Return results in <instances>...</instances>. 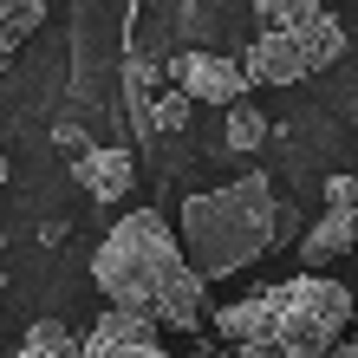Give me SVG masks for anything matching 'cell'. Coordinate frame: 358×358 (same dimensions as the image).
I'll list each match as a JSON object with an SVG mask.
<instances>
[{
  "mask_svg": "<svg viewBox=\"0 0 358 358\" xmlns=\"http://www.w3.org/2000/svg\"><path fill=\"white\" fill-rule=\"evenodd\" d=\"M0 182H7V157H0Z\"/></svg>",
  "mask_w": 358,
  "mask_h": 358,
  "instance_id": "d6986e66",
  "label": "cell"
},
{
  "mask_svg": "<svg viewBox=\"0 0 358 358\" xmlns=\"http://www.w3.org/2000/svg\"><path fill=\"white\" fill-rule=\"evenodd\" d=\"M241 358H287V352L273 345V339H255V345H241Z\"/></svg>",
  "mask_w": 358,
  "mask_h": 358,
  "instance_id": "e0dca14e",
  "label": "cell"
},
{
  "mask_svg": "<svg viewBox=\"0 0 358 358\" xmlns=\"http://www.w3.org/2000/svg\"><path fill=\"white\" fill-rule=\"evenodd\" d=\"M92 280L104 287V300L117 313H143L157 326L202 332V293L208 280L182 255V235L157 208H131L92 255Z\"/></svg>",
  "mask_w": 358,
  "mask_h": 358,
  "instance_id": "6da1fadb",
  "label": "cell"
},
{
  "mask_svg": "<svg viewBox=\"0 0 358 358\" xmlns=\"http://www.w3.org/2000/svg\"><path fill=\"white\" fill-rule=\"evenodd\" d=\"M59 150H66V157H72V163H85V157H92V150H98V143H92V137H85V131H78V124H59Z\"/></svg>",
  "mask_w": 358,
  "mask_h": 358,
  "instance_id": "2e32d148",
  "label": "cell"
},
{
  "mask_svg": "<svg viewBox=\"0 0 358 358\" xmlns=\"http://www.w3.org/2000/svg\"><path fill=\"white\" fill-rule=\"evenodd\" d=\"M39 27H46V7H39V0H0V66H7L13 46L27 33H39Z\"/></svg>",
  "mask_w": 358,
  "mask_h": 358,
  "instance_id": "7c38bea8",
  "label": "cell"
},
{
  "mask_svg": "<svg viewBox=\"0 0 358 358\" xmlns=\"http://www.w3.org/2000/svg\"><path fill=\"white\" fill-rule=\"evenodd\" d=\"M215 332H222V339H235V345L267 339V332H273L267 293H248V300H235V306H215Z\"/></svg>",
  "mask_w": 358,
  "mask_h": 358,
  "instance_id": "9c48e42d",
  "label": "cell"
},
{
  "mask_svg": "<svg viewBox=\"0 0 358 358\" xmlns=\"http://www.w3.org/2000/svg\"><path fill=\"white\" fill-rule=\"evenodd\" d=\"M326 358H358V339H345L339 352H326Z\"/></svg>",
  "mask_w": 358,
  "mask_h": 358,
  "instance_id": "ac0fdd59",
  "label": "cell"
},
{
  "mask_svg": "<svg viewBox=\"0 0 358 358\" xmlns=\"http://www.w3.org/2000/svg\"><path fill=\"white\" fill-rule=\"evenodd\" d=\"M241 72H248V85H300L313 72V59H306V46L293 33H261L255 46H248Z\"/></svg>",
  "mask_w": 358,
  "mask_h": 358,
  "instance_id": "8992f818",
  "label": "cell"
},
{
  "mask_svg": "<svg viewBox=\"0 0 358 358\" xmlns=\"http://www.w3.org/2000/svg\"><path fill=\"white\" fill-rule=\"evenodd\" d=\"M13 358H85V339L72 326H59V320H33Z\"/></svg>",
  "mask_w": 358,
  "mask_h": 358,
  "instance_id": "30bf717a",
  "label": "cell"
},
{
  "mask_svg": "<svg viewBox=\"0 0 358 358\" xmlns=\"http://www.w3.org/2000/svg\"><path fill=\"white\" fill-rule=\"evenodd\" d=\"M358 248V215H339V208H320V222L306 228V241H300V261L306 273H320L326 261H339Z\"/></svg>",
  "mask_w": 358,
  "mask_h": 358,
  "instance_id": "ba28073f",
  "label": "cell"
},
{
  "mask_svg": "<svg viewBox=\"0 0 358 358\" xmlns=\"http://www.w3.org/2000/svg\"><path fill=\"white\" fill-rule=\"evenodd\" d=\"M176 85L196 98V104H228L235 111L241 92H248V72L235 66V59H222V52H176Z\"/></svg>",
  "mask_w": 358,
  "mask_h": 358,
  "instance_id": "277c9868",
  "label": "cell"
},
{
  "mask_svg": "<svg viewBox=\"0 0 358 358\" xmlns=\"http://www.w3.org/2000/svg\"><path fill=\"white\" fill-rule=\"evenodd\" d=\"M267 143V117H261V104H235L228 111V150L248 157V150H261Z\"/></svg>",
  "mask_w": 358,
  "mask_h": 358,
  "instance_id": "4fadbf2b",
  "label": "cell"
},
{
  "mask_svg": "<svg viewBox=\"0 0 358 358\" xmlns=\"http://www.w3.org/2000/svg\"><path fill=\"white\" fill-rule=\"evenodd\" d=\"M72 170H78V182H85V196H98V202H124L131 182H137L131 150H111V143H98V150L85 163H72Z\"/></svg>",
  "mask_w": 358,
  "mask_h": 358,
  "instance_id": "52a82bcc",
  "label": "cell"
},
{
  "mask_svg": "<svg viewBox=\"0 0 358 358\" xmlns=\"http://www.w3.org/2000/svg\"><path fill=\"white\" fill-rule=\"evenodd\" d=\"M293 39L306 46V59H313V66H332V59L345 52V27H339V20H332L326 7H313V20H306V27L293 33Z\"/></svg>",
  "mask_w": 358,
  "mask_h": 358,
  "instance_id": "8fae6325",
  "label": "cell"
},
{
  "mask_svg": "<svg viewBox=\"0 0 358 358\" xmlns=\"http://www.w3.org/2000/svg\"><path fill=\"white\" fill-rule=\"evenodd\" d=\"M326 208H339V215H358V176H332V182H326Z\"/></svg>",
  "mask_w": 358,
  "mask_h": 358,
  "instance_id": "9a60e30c",
  "label": "cell"
},
{
  "mask_svg": "<svg viewBox=\"0 0 358 358\" xmlns=\"http://www.w3.org/2000/svg\"><path fill=\"white\" fill-rule=\"evenodd\" d=\"M287 228V208L273 202V189L261 170H248L222 189H202V196L182 202V255L202 280H228L248 261H261Z\"/></svg>",
  "mask_w": 358,
  "mask_h": 358,
  "instance_id": "7a4b0ae2",
  "label": "cell"
},
{
  "mask_svg": "<svg viewBox=\"0 0 358 358\" xmlns=\"http://www.w3.org/2000/svg\"><path fill=\"white\" fill-rule=\"evenodd\" d=\"M0 293H7V273H0Z\"/></svg>",
  "mask_w": 358,
  "mask_h": 358,
  "instance_id": "ffe728a7",
  "label": "cell"
},
{
  "mask_svg": "<svg viewBox=\"0 0 358 358\" xmlns=\"http://www.w3.org/2000/svg\"><path fill=\"white\" fill-rule=\"evenodd\" d=\"M85 358H163V339H157V320L143 313H98V326L85 332Z\"/></svg>",
  "mask_w": 358,
  "mask_h": 358,
  "instance_id": "5b68a950",
  "label": "cell"
},
{
  "mask_svg": "<svg viewBox=\"0 0 358 358\" xmlns=\"http://www.w3.org/2000/svg\"><path fill=\"white\" fill-rule=\"evenodd\" d=\"M189 104H196L189 92H163V98H157V131H176V124L189 117Z\"/></svg>",
  "mask_w": 358,
  "mask_h": 358,
  "instance_id": "5bb4252c",
  "label": "cell"
},
{
  "mask_svg": "<svg viewBox=\"0 0 358 358\" xmlns=\"http://www.w3.org/2000/svg\"><path fill=\"white\" fill-rule=\"evenodd\" d=\"M267 313H273L267 339L280 345L287 358H326V352L345 345L352 287L345 280H326V273H293V280L267 287Z\"/></svg>",
  "mask_w": 358,
  "mask_h": 358,
  "instance_id": "3957f363",
  "label": "cell"
}]
</instances>
